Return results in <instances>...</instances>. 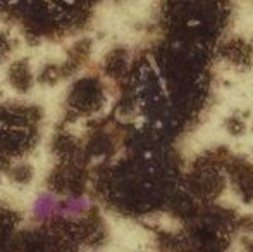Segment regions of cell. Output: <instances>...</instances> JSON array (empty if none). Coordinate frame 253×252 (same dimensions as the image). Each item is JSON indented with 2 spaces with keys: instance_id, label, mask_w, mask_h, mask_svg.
Segmentation results:
<instances>
[{
  "instance_id": "6da1fadb",
  "label": "cell",
  "mask_w": 253,
  "mask_h": 252,
  "mask_svg": "<svg viewBox=\"0 0 253 252\" xmlns=\"http://www.w3.org/2000/svg\"><path fill=\"white\" fill-rule=\"evenodd\" d=\"M52 199L47 197V195H42L40 199L37 201V204H35V211H37V214L43 216V214H48V212L52 211Z\"/></svg>"
}]
</instances>
